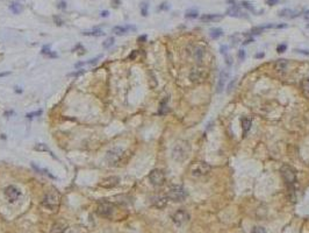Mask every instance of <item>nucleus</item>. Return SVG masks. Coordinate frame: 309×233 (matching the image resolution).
<instances>
[{
    "mask_svg": "<svg viewBox=\"0 0 309 233\" xmlns=\"http://www.w3.org/2000/svg\"><path fill=\"white\" fill-rule=\"evenodd\" d=\"M191 153V145L188 141L179 140L176 142L172 149V159L177 162H184Z\"/></svg>",
    "mask_w": 309,
    "mask_h": 233,
    "instance_id": "nucleus-1",
    "label": "nucleus"
},
{
    "mask_svg": "<svg viewBox=\"0 0 309 233\" xmlns=\"http://www.w3.org/2000/svg\"><path fill=\"white\" fill-rule=\"evenodd\" d=\"M61 203V196L58 194L57 190H50L44 195L42 205L49 211H56L59 208Z\"/></svg>",
    "mask_w": 309,
    "mask_h": 233,
    "instance_id": "nucleus-2",
    "label": "nucleus"
},
{
    "mask_svg": "<svg viewBox=\"0 0 309 233\" xmlns=\"http://www.w3.org/2000/svg\"><path fill=\"white\" fill-rule=\"evenodd\" d=\"M210 170H212V167L208 163L203 161H197V162H193L189 167V174L193 177H202L208 173H210Z\"/></svg>",
    "mask_w": 309,
    "mask_h": 233,
    "instance_id": "nucleus-3",
    "label": "nucleus"
},
{
    "mask_svg": "<svg viewBox=\"0 0 309 233\" xmlns=\"http://www.w3.org/2000/svg\"><path fill=\"white\" fill-rule=\"evenodd\" d=\"M166 197H167V199H171L173 202H183L184 199L187 197V192L180 185H172L167 190Z\"/></svg>",
    "mask_w": 309,
    "mask_h": 233,
    "instance_id": "nucleus-4",
    "label": "nucleus"
},
{
    "mask_svg": "<svg viewBox=\"0 0 309 233\" xmlns=\"http://www.w3.org/2000/svg\"><path fill=\"white\" fill-rule=\"evenodd\" d=\"M208 77V69L203 68V67H198V68H193L192 71L189 73V79L191 82L200 84L206 81V78Z\"/></svg>",
    "mask_w": 309,
    "mask_h": 233,
    "instance_id": "nucleus-5",
    "label": "nucleus"
},
{
    "mask_svg": "<svg viewBox=\"0 0 309 233\" xmlns=\"http://www.w3.org/2000/svg\"><path fill=\"white\" fill-rule=\"evenodd\" d=\"M123 149L122 148H119V147H115V148H112L109 151L107 152L106 154V160L108 162L109 165H117L120 163L121 159L123 156Z\"/></svg>",
    "mask_w": 309,
    "mask_h": 233,
    "instance_id": "nucleus-6",
    "label": "nucleus"
},
{
    "mask_svg": "<svg viewBox=\"0 0 309 233\" xmlns=\"http://www.w3.org/2000/svg\"><path fill=\"white\" fill-rule=\"evenodd\" d=\"M97 211L101 217L111 218L115 212V205L113 203H109V202H102V203L98 204Z\"/></svg>",
    "mask_w": 309,
    "mask_h": 233,
    "instance_id": "nucleus-7",
    "label": "nucleus"
},
{
    "mask_svg": "<svg viewBox=\"0 0 309 233\" xmlns=\"http://www.w3.org/2000/svg\"><path fill=\"white\" fill-rule=\"evenodd\" d=\"M149 180L151 184L154 187H162L165 183V174L163 170L160 169H154L149 174Z\"/></svg>",
    "mask_w": 309,
    "mask_h": 233,
    "instance_id": "nucleus-8",
    "label": "nucleus"
},
{
    "mask_svg": "<svg viewBox=\"0 0 309 233\" xmlns=\"http://www.w3.org/2000/svg\"><path fill=\"white\" fill-rule=\"evenodd\" d=\"M280 173L287 184H290V185L294 184L295 181H296V175H295V170L293 169L292 167H290V165H284L281 167Z\"/></svg>",
    "mask_w": 309,
    "mask_h": 233,
    "instance_id": "nucleus-9",
    "label": "nucleus"
},
{
    "mask_svg": "<svg viewBox=\"0 0 309 233\" xmlns=\"http://www.w3.org/2000/svg\"><path fill=\"white\" fill-rule=\"evenodd\" d=\"M4 194H5V197L10 203H14L15 200H18V198L20 197V190L14 185H8L4 190Z\"/></svg>",
    "mask_w": 309,
    "mask_h": 233,
    "instance_id": "nucleus-10",
    "label": "nucleus"
},
{
    "mask_svg": "<svg viewBox=\"0 0 309 233\" xmlns=\"http://www.w3.org/2000/svg\"><path fill=\"white\" fill-rule=\"evenodd\" d=\"M189 219V214L185 211V210H178L176 211L172 216V220L174 222V224L177 225H183Z\"/></svg>",
    "mask_w": 309,
    "mask_h": 233,
    "instance_id": "nucleus-11",
    "label": "nucleus"
},
{
    "mask_svg": "<svg viewBox=\"0 0 309 233\" xmlns=\"http://www.w3.org/2000/svg\"><path fill=\"white\" fill-rule=\"evenodd\" d=\"M120 182V178L117 176H109V177H106L99 183V187L101 188H105V189H112L116 185L119 184Z\"/></svg>",
    "mask_w": 309,
    "mask_h": 233,
    "instance_id": "nucleus-12",
    "label": "nucleus"
},
{
    "mask_svg": "<svg viewBox=\"0 0 309 233\" xmlns=\"http://www.w3.org/2000/svg\"><path fill=\"white\" fill-rule=\"evenodd\" d=\"M229 78V73L228 71H226V70H223V71H221V73H220V77H218V93H220V92H222V90L224 89V86H226V82H227V79Z\"/></svg>",
    "mask_w": 309,
    "mask_h": 233,
    "instance_id": "nucleus-13",
    "label": "nucleus"
},
{
    "mask_svg": "<svg viewBox=\"0 0 309 233\" xmlns=\"http://www.w3.org/2000/svg\"><path fill=\"white\" fill-rule=\"evenodd\" d=\"M223 19L222 14H203L200 20L202 22H216V21H221Z\"/></svg>",
    "mask_w": 309,
    "mask_h": 233,
    "instance_id": "nucleus-14",
    "label": "nucleus"
},
{
    "mask_svg": "<svg viewBox=\"0 0 309 233\" xmlns=\"http://www.w3.org/2000/svg\"><path fill=\"white\" fill-rule=\"evenodd\" d=\"M227 15L229 16H232V18H243V16H245V13H243L236 5L230 7L229 10L227 11Z\"/></svg>",
    "mask_w": 309,
    "mask_h": 233,
    "instance_id": "nucleus-15",
    "label": "nucleus"
},
{
    "mask_svg": "<svg viewBox=\"0 0 309 233\" xmlns=\"http://www.w3.org/2000/svg\"><path fill=\"white\" fill-rule=\"evenodd\" d=\"M300 14V11H294V10H290V8H284L279 12V16H282V18H295Z\"/></svg>",
    "mask_w": 309,
    "mask_h": 233,
    "instance_id": "nucleus-16",
    "label": "nucleus"
},
{
    "mask_svg": "<svg viewBox=\"0 0 309 233\" xmlns=\"http://www.w3.org/2000/svg\"><path fill=\"white\" fill-rule=\"evenodd\" d=\"M152 204H154L156 208H158V209H163L165 205L167 204V197H166V196L156 197V198L152 200Z\"/></svg>",
    "mask_w": 309,
    "mask_h": 233,
    "instance_id": "nucleus-17",
    "label": "nucleus"
},
{
    "mask_svg": "<svg viewBox=\"0 0 309 233\" xmlns=\"http://www.w3.org/2000/svg\"><path fill=\"white\" fill-rule=\"evenodd\" d=\"M287 59H284V58H281V59H278L274 64V69L278 71V73H284L286 69H287Z\"/></svg>",
    "mask_w": 309,
    "mask_h": 233,
    "instance_id": "nucleus-18",
    "label": "nucleus"
},
{
    "mask_svg": "<svg viewBox=\"0 0 309 233\" xmlns=\"http://www.w3.org/2000/svg\"><path fill=\"white\" fill-rule=\"evenodd\" d=\"M135 30V27H122V26H116V27H114L113 28V33L114 34H116V35H123V34H126L128 30Z\"/></svg>",
    "mask_w": 309,
    "mask_h": 233,
    "instance_id": "nucleus-19",
    "label": "nucleus"
},
{
    "mask_svg": "<svg viewBox=\"0 0 309 233\" xmlns=\"http://www.w3.org/2000/svg\"><path fill=\"white\" fill-rule=\"evenodd\" d=\"M209 35H210L212 39L216 40L223 35V30L221 28H218V27H216V28H212L209 30Z\"/></svg>",
    "mask_w": 309,
    "mask_h": 233,
    "instance_id": "nucleus-20",
    "label": "nucleus"
},
{
    "mask_svg": "<svg viewBox=\"0 0 309 233\" xmlns=\"http://www.w3.org/2000/svg\"><path fill=\"white\" fill-rule=\"evenodd\" d=\"M251 126H252V120L250 118H244L242 120V127H243V132L244 133H248V132L250 131Z\"/></svg>",
    "mask_w": 309,
    "mask_h": 233,
    "instance_id": "nucleus-21",
    "label": "nucleus"
},
{
    "mask_svg": "<svg viewBox=\"0 0 309 233\" xmlns=\"http://www.w3.org/2000/svg\"><path fill=\"white\" fill-rule=\"evenodd\" d=\"M10 10L12 11L14 14H20V13L22 12V10H23V7H22V5L19 4V2H12L10 5Z\"/></svg>",
    "mask_w": 309,
    "mask_h": 233,
    "instance_id": "nucleus-22",
    "label": "nucleus"
},
{
    "mask_svg": "<svg viewBox=\"0 0 309 233\" xmlns=\"http://www.w3.org/2000/svg\"><path fill=\"white\" fill-rule=\"evenodd\" d=\"M65 231V225L63 223H56L53 226L51 233H63Z\"/></svg>",
    "mask_w": 309,
    "mask_h": 233,
    "instance_id": "nucleus-23",
    "label": "nucleus"
},
{
    "mask_svg": "<svg viewBox=\"0 0 309 233\" xmlns=\"http://www.w3.org/2000/svg\"><path fill=\"white\" fill-rule=\"evenodd\" d=\"M83 34L86 35V36H102L105 33L100 29H93V30H90V32H83Z\"/></svg>",
    "mask_w": 309,
    "mask_h": 233,
    "instance_id": "nucleus-24",
    "label": "nucleus"
},
{
    "mask_svg": "<svg viewBox=\"0 0 309 233\" xmlns=\"http://www.w3.org/2000/svg\"><path fill=\"white\" fill-rule=\"evenodd\" d=\"M203 55H205V48L198 47V48L195 49V51H194V58H195L197 61H201Z\"/></svg>",
    "mask_w": 309,
    "mask_h": 233,
    "instance_id": "nucleus-25",
    "label": "nucleus"
},
{
    "mask_svg": "<svg viewBox=\"0 0 309 233\" xmlns=\"http://www.w3.org/2000/svg\"><path fill=\"white\" fill-rule=\"evenodd\" d=\"M169 106H167V98L164 99L163 102L160 103L159 105V114H166L169 112Z\"/></svg>",
    "mask_w": 309,
    "mask_h": 233,
    "instance_id": "nucleus-26",
    "label": "nucleus"
},
{
    "mask_svg": "<svg viewBox=\"0 0 309 233\" xmlns=\"http://www.w3.org/2000/svg\"><path fill=\"white\" fill-rule=\"evenodd\" d=\"M301 89L304 93H309V78H306L301 82Z\"/></svg>",
    "mask_w": 309,
    "mask_h": 233,
    "instance_id": "nucleus-27",
    "label": "nucleus"
},
{
    "mask_svg": "<svg viewBox=\"0 0 309 233\" xmlns=\"http://www.w3.org/2000/svg\"><path fill=\"white\" fill-rule=\"evenodd\" d=\"M198 15H199V12L197 10H188L186 12L185 16H186V18H189V19H194V18H198Z\"/></svg>",
    "mask_w": 309,
    "mask_h": 233,
    "instance_id": "nucleus-28",
    "label": "nucleus"
},
{
    "mask_svg": "<svg viewBox=\"0 0 309 233\" xmlns=\"http://www.w3.org/2000/svg\"><path fill=\"white\" fill-rule=\"evenodd\" d=\"M42 54H43V55H48V56H50V57H57V55H56V54L51 53V50H50V47H49V46H45V47L42 48Z\"/></svg>",
    "mask_w": 309,
    "mask_h": 233,
    "instance_id": "nucleus-29",
    "label": "nucleus"
},
{
    "mask_svg": "<svg viewBox=\"0 0 309 233\" xmlns=\"http://www.w3.org/2000/svg\"><path fill=\"white\" fill-rule=\"evenodd\" d=\"M148 8H149V4L146 2V1H143L142 4H141V13L143 16H146L148 15Z\"/></svg>",
    "mask_w": 309,
    "mask_h": 233,
    "instance_id": "nucleus-30",
    "label": "nucleus"
},
{
    "mask_svg": "<svg viewBox=\"0 0 309 233\" xmlns=\"http://www.w3.org/2000/svg\"><path fill=\"white\" fill-rule=\"evenodd\" d=\"M34 149L37 152H50L48 148V146L44 145V143H37V145L34 147Z\"/></svg>",
    "mask_w": 309,
    "mask_h": 233,
    "instance_id": "nucleus-31",
    "label": "nucleus"
},
{
    "mask_svg": "<svg viewBox=\"0 0 309 233\" xmlns=\"http://www.w3.org/2000/svg\"><path fill=\"white\" fill-rule=\"evenodd\" d=\"M241 5L243 6L244 8H246V10L251 11V12H255V6L252 5V4H250L249 1H242Z\"/></svg>",
    "mask_w": 309,
    "mask_h": 233,
    "instance_id": "nucleus-32",
    "label": "nucleus"
},
{
    "mask_svg": "<svg viewBox=\"0 0 309 233\" xmlns=\"http://www.w3.org/2000/svg\"><path fill=\"white\" fill-rule=\"evenodd\" d=\"M113 44H114V39H113V37H108V39L102 43V46H104V48L107 49V48H109V47H112Z\"/></svg>",
    "mask_w": 309,
    "mask_h": 233,
    "instance_id": "nucleus-33",
    "label": "nucleus"
},
{
    "mask_svg": "<svg viewBox=\"0 0 309 233\" xmlns=\"http://www.w3.org/2000/svg\"><path fill=\"white\" fill-rule=\"evenodd\" d=\"M41 114H42V111H41V110H39V111H35V112H30V113H27V114H26V116L30 119V118H34V116H41Z\"/></svg>",
    "mask_w": 309,
    "mask_h": 233,
    "instance_id": "nucleus-34",
    "label": "nucleus"
},
{
    "mask_svg": "<svg viewBox=\"0 0 309 233\" xmlns=\"http://www.w3.org/2000/svg\"><path fill=\"white\" fill-rule=\"evenodd\" d=\"M236 82H237L236 79H232L231 82L229 83V85H228V86H227V92H228V93H230V92H231V91H232V90H234V86L236 85Z\"/></svg>",
    "mask_w": 309,
    "mask_h": 233,
    "instance_id": "nucleus-35",
    "label": "nucleus"
},
{
    "mask_svg": "<svg viewBox=\"0 0 309 233\" xmlns=\"http://www.w3.org/2000/svg\"><path fill=\"white\" fill-rule=\"evenodd\" d=\"M252 233H267L266 232V230L264 227H260V226H257L252 230Z\"/></svg>",
    "mask_w": 309,
    "mask_h": 233,
    "instance_id": "nucleus-36",
    "label": "nucleus"
},
{
    "mask_svg": "<svg viewBox=\"0 0 309 233\" xmlns=\"http://www.w3.org/2000/svg\"><path fill=\"white\" fill-rule=\"evenodd\" d=\"M286 49H287V46H286V44H279V46L277 47V51H278V53H284V51H286Z\"/></svg>",
    "mask_w": 309,
    "mask_h": 233,
    "instance_id": "nucleus-37",
    "label": "nucleus"
},
{
    "mask_svg": "<svg viewBox=\"0 0 309 233\" xmlns=\"http://www.w3.org/2000/svg\"><path fill=\"white\" fill-rule=\"evenodd\" d=\"M245 56H246L245 50H243V49H241V50L238 51V58H239L241 61H244V58H245Z\"/></svg>",
    "mask_w": 309,
    "mask_h": 233,
    "instance_id": "nucleus-38",
    "label": "nucleus"
},
{
    "mask_svg": "<svg viewBox=\"0 0 309 233\" xmlns=\"http://www.w3.org/2000/svg\"><path fill=\"white\" fill-rule=\"evenodd\" d=\"M53 21H55V22H56V24H57L58 26H62V24H64V21H63V20H62V19H61L59 16H53Z\"/></svg>",
    "mask_w": 309,
    "mask_h": 233,
    "instance_id": "nucleus-39",
    "label": "nucleus"
},
{
    "mask_svg": "<svg viewBox=\"0 0 309 233\" xmlns=\"http://www.w3.org/2000/svg\"><path fill=\"white\" fill-rule=\"evenodd\" d=\"M85 73L84 70H79V71H76V73H71L69 76H72V77H78V76H80V75H83V73Z\"/></svg>",
    "mask_w": 309,
    "mask_h": 233,
    "instance_id": "nucleus-40",
    "label": "nucleus"
},
{
    "mask_svg": "<svg viewBox=\"0 0 309 233\" xmlns=\"http://www.w3.org/2000/svg\"><path fill=\"white\" fill-rule=\"evenodd\" d=\"M295 51L299 54H303V55H307L309 56V50H304V49H295Z\"/></svg>",
    "mask_w": 309,
    "mask_h": 233,
    "instance_id": "nucleus-41",
    "label": "nucleus"
},
{
    "mask_svg": "<svg viewBox=\"0 0 309 233\" xmlns=\"http://www.w3.org/2000/svg\"><path fill=\"white\" fill-rule=\"evenodd\" d=\"M279 2V0H266V4L270 6H273V5H277Z\"/></svg>",
    "mask_w": 309,
    "mask_h": 233,
    "instance_id": "nucleus-42",
    "label": "nucleus"
},
{
    "mask_svg": "<svg viewBox=\"0 0 309 233\" xmlns=\"http://www.w3.org/2000/svg\"><path fill=\"white\" fill-rule=\"evenodd\" d=\"M99 58H100V56H99V57H97V58H93V59H90V61H88V62H86V63L87 64H95L98 62V59H99Z\"/></svg>",
    "mask_w": 309,
    "mask_h": 233,
    "instance_id": "nucleus-43",
    "label": "nucleus"
},
{
    "mask_svg": "<svg viewBox=\"0 0 309 233\" xmlns=\"http://www.w3.org/2000/svg\"><path fill=\"white\" fill-rule=\"evenodd\" d=\"M66 7V4H65V1H61L59 4H58V8H61V10H63Z\"/></svg>",
    "mask_w": 309,
    "mask_h": 233,
    "instance_id": "nucleus-44",
    "label": "nucleus"
},
{
    "mask_svg": "<svg viewBox=\"0 0 309 233\" xmlns=\"http://www.w3.org/2000/svg\"><path fill=\"white\" fill-rule=\"evenodd\" d=\"M227 50H228L227 46H222V47H221V53L222 54H227Z\"/></svg>",
    "mask_w": 309,
    "mask_h": 233,
    "instance_id": "nucleus-45",
    "label": "nucleus"
},
{
    "mask_svg": "<svg viewBox=\"0 0 309 233\" xmlns=\"http://www.w3.org/2000/svg\"><path fill=\"white\" fill-rule=\"evenodd\" d=\"M303 18L306 20H309V11H306L303 13Z\"/></svg>",
    "mask_w": 309,
    "mask_h": 233,
    "instance_id": "nucleus-46",
    "label": "nucleus"
},
{
    "mask_svg": "<svg viewBox=\"0 0 309 233\" xmlns=\"http://www.w3.org/2000/svg\"><path fill=\"white\" fill-rule=\"evenodd\" d=\"M101 16H104V18L108 16V12H107V11H102V12H101Z\"/></svg>",
    "mask_w": 309,
    "mask_h": 233,
    "instance_id": "nucleus-47",
    "label": "nucleus"
},
{
    "mask_svg": "<svg viewBox=\"0 0 309 233\" xmlns=\"http://www.w3.org/2000/svg\"><path fill=\"white\" fill-rule=\"evenodd\" d=\"M159 10H167L166 4H162V6H159Z\"/></svg>",
    "mask_w": 309,
    "mask_h": 233,
    "instance_id": "nucleus-48",
    "label": "nucleus"
},
{
    "mask_svg": "<svg viewBox=\"0 0 309 233\" xmlns=\"http://www.w3.org/2000/svg\"><path fill=\"white\" fill-rule=\"evenodd\" d=\"M251 42H252V39H248L243 42V44H249V43H251Z\"/></svg>",
    "mask_w": 309,
    "mask_h": 233,
    "instance_id": "nucleus-49",
    "label": "nucleus"
},
{
    "mask_svg": "<svg viewBox=\"0 0 309 233\" xmlns=\"http://www.w3.org/2000/svg\"><path fill=\"white\" fill-rule=\"evenodd\" d=\"M256 57H257V58H261V57H264V53H259V54H257V55H256Z\"/></svg>",
    "mask_w": 309,
    "mask_h": 233,
    "instance_id": "nucleus-50",
    "label": "nucleus"
},
{
    "mask_svg": "<svg viewBox=\"0 0 309 233\" xmlns=\"http://www.w3.org/2000/svg\"><path fill=\"white\" fill-rule=\"evenodd\" d=\"M145 40H146V36H145V35H143V36H140V37H138V41H145Z\"/></svg>",
    "mask_w": 309,
    "mask_h": 233,
    "instance_id": "nucleus-51",
    "label": "nucleus"
},
{
    "mask_svg": "<svg viewBox=\"0 0 309 233\" xmlns=\"http://www.w3.org/2000/svg\"><path fill=\"white\" fill-rule=\"evenodd\" d=\"M135 56H136V50H135V51H134V53H133V54H131L130 56H129V58H130V59H131V58H134V57H135Z\"/></svg>",
    "mask_w": 309,
    "mask_h": 233,
    "instance_id": "nucleus-52",
    "label": "nucleus"
},
{
    "mask_svg": "<svg viewBox=\"0 0 309 233\" xmlns=\"http://www.w3.org/2000/svg\"><path fill=\"white\" fill-rule=\"evenodd\" d=\"M10 73H0V76H5V75H8Z\"/></svg>",
    "mask_w": 309,
    "mask_h": 233,
    "instance_id": "nucleus-53",
    "label": "nucleus"
}]
</instances>
